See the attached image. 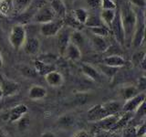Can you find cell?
<instances>
[{
    "instance_id": "obj_48",
    "label": "cell",
    "mask_w": 146,
    "mask_h": 137,
    "mask_svg": "<svg viewBox=\"0 0 146 137\" xmlns=\"http://www.w3.org/2000/svg\"><path fill=\"white\" fill-rule=\"evenodd\" d=\"M110 137H121V134H118V131H114V132L111 131V134H110Z\"/></svg>"
},
{
    "instance_id": "obj_16",
    "label": "cell",
    "mask_w": 146,
    "mask_h": 137,
    "mask_svg": "<svg viewBox=\"0 0 146 137\" xmlns=\"http://www.w3.org/2000/svg\"><path fill=\"white\" fill-rule=\"evenodd\" d=\"M90 44L95 51L100 53L106 52L109 48L111 47V45L108 42L106 38H102V37H98L94 35H92V37L90 38Z\"/></svg>"
},
{
    "instance_id": "obj_1",
    "label": "cell",
    "mask_w": 146,
    "mask_h": 137,
    "mask_svg": "<svg viewBox=\"0 0 146 137\" xmlns=\"http://www.w3.org/2000/svg\"><path fill=\"white\" fill-rule=\"evenodd\" d=\"M119 9V13H120L121 21L122 24L123 30H124V39L125 43L127 47H131V42L132 36H133L135 27L137 24V18H138V14L134 10L133 7L125 0L121 3Z\"/></svg>"
},
{
    "instance_id": "obj_22",
    "label": "cell",
    "mask_w": 146,
    "mask_h": 137,
    "mask_svg": "<svg viewBox=\"0 0 146 137\" xmlns=\"http://www.w3.org/2000/svg\"><path fill=\"white\" fill-rule=\"evenodd\" d=\"M133 118V113L132 112H123V114L119 116L117 122H115V124L113 125L111 128V132L114 131H120L122 130L123 128L126 127L127 125H129L130 122L131 121V119Z\"/></svg>"
},
{
    "instance_id": "obj_41",
    "label": "cell",
    "mask_w": 146,
    "mask_h": 137,
    "mask_svg": "<svg viewBox=\"0 0 146 137\" xmlns=\"http://www.w3.org/2000/svg\"><path fill=\"white\" fill-rule=\"evenodd\" d=\"M86 2L91 9L102 8V0H86Z\"/></svg>"
},
{
    "instance_id": "obj_35",
    "label": "cell",
    "mask_w": 146,
    "mask_h": 137,
    "mask_svg": "<svg viewBox=\"0 0 146 137\" xmlns=\"http://www.w3.org/2000/svg\"><path fill=\"white\" fill-rule=\"evenodd\" d=\"M121 137H137V127L134 125H127L122 129Z\"/></svg>"
},
{
    "instance_id": "obj_32",
    "label": "cell",
    "mask_w": 146,
    "mask_h": 137,
    "mask_svg": "<svg viewBox=\"0 0 146 137\" xmlns=\"http://www.w3.org/2000/svg\"><path fill=\"white\" fill-rule=\"evenodd\" d=\"M17 68L26 78H31V79H33V78H36L38 76L35 68L27 65V64H19V65L17 66Z\"/></svg>"
},
{
    "instance_id": "obj_25",
    "label": "cell",
    "mask_w": 146,
    "mask_h": 137,
    "mask_svg": "<svg viewBox=\"0 0 146 137\" xmlns=\"http://www.w3.org/2000/svg\"><path fill=\"white\" fill-rule=\"evenodd\" d=\"M62 20L64 23V26L70 27L72 30H82L84 27L80 22L76 20V18L73 17L72 13H67V15L64 17Z\"/></svg>"
},
{
    "instance_id": "obj_50",
    "label": "cell",
    "mask_w": 146,
    "mask_h": 137,
    "mask_svg": "<svg viewBox=\"0 0 146 137\" xmlns=\"http://www.w3.org/2000/svg\"><path fill=\"white\" fill-rule=\"evenodd\" d=\"M4 64V61H3V57H2V54L1 52H0V68H1L3 66Z\"/></svg>"
},
{
    "instance_id": "obj_28",
    "label": "cell",
    "mask_w": 146,
    "mask_h": 137,
    "mask_svg": "<svg viewBox=\"0 0 146 137\" xmlns=\"http://www.w3.org/2000/svg\"><path fill=\"white\" fill-rule=\"evenodd\" d=\"M131 63L133 64L135 67H140L143 68V70H146L145 67V52L143 50H140V51L134 53L131 57Z\"/></svg>"
},
{
    "instance_id": "obj_3",
    "label": "cell",
    "mask_w": 146,
    "mask_h": 137,
    "mask_svg": "<svg viewBox=\"0 0 146 137\" xmlns=\"http://www.w3.org/2000/svg\"><path fill=\"white\" fill-rule=\"evenodd\" d=\"M64 27V23L62 19L56 18L50 22L44 23L39 26V32L40 34L46 38H51V37H56L62 27Z\"/></svg>"
},
{
    "instance_id": "obj_2",
    "label": "cell",
    "mask_w": 146,
    "mask_h": 137,
    "mask_svg": "<svg viewBox=\"0 0 146 137\" xmlns=\"http://www.w3.org/2000/svg\"><path fill=\"white\" fill-rule=\"evenodd\" d=\"M27 37V35L26 27L23 25H16L10 30V33L8 36V41L14 49L19 50L24 45Z\"/></svg>"
},
{
    "instance_id": "obj_42",
    "label": "cell",
    "mask_w": 146,
    "mask_h": 137,
    "mask_svg": "<svg viewBox=\"0 0 146 137\" xmlns=\"http://www.w3.org/2000/svg\"><path fill=\"white\" fill-rule=\"evenodd\" d=\"M132 7H136L138 8H144L146 6V0H127Z\"/></svg>"
},
{
    "instance_id": "obj_12",
    "label": "cell",
    "mask_w": 146,
    "mask_h": 137,
    "mask_svg": "<svg viewBox=\"0 0 146 137\" xmlns=\"http://www.w3.org/2000/svg\"><path fill=\"white\" fill-rule=\"evenodd\" d=\"M102 64L109 67L121 68L126 65V59L119 54H112L104 57L102 59Z\"/></svg>"
},
{
    "instance_id": "obj_52",
    "label": "cell",
    "mask_w": 146,
    "mask_h": 137,
    "mask_svg": "<svg viewBox=\"0 0 146 137\" xmlns=\"http://www.w3.org/2000/svg\"><path fill=\"white\" fill-rule=\"evenodd\" d=\"M0 1H2V0H0Z\"/></svg>"
},
{
    "instance_id": "obj_20",
    "label": "cell",
    "mask_w": 146,
    "mask_h": 137,
    "mask_svg": "<svg viewBox=\"0 0 146 137\" xmlns=\"http://www.w3.org/2000/svg\"><path fill=\"white\" fill-rule=\"evenodd\" d=\"M33 0H10L12 12L16 15L26 12L31 6Z\"/></svg>"
},
{
    "instance_id": "obj_43",
    "label": "cell",
    "mask_w": 146,
    "mask_h": 137,
    "mask_svg": "<svg viewBox=\"0 0 146 137\" xmlns=\"http://www.w3.org/2000/svg\"><path fill=\"white\" fill-rule=\"evenodd\" d=\"M145 88H146V78L143 75L138 80V86H137V89H138V90L144 91Z\"/></svg>"
},
{
    "instance_id": "obj_33",
    "label": "cell",
    "mask_w": 146,
    "mask_h": 137,
    "mask_svg": "<svg viewBox=\"0 0 146 137\" xmlns=\"http://www.w3.org/2000/svg\"><path fill=\"white\" fill-rule=\"evenodd\" d=\"M99 68H100L99 71L102 73L103 76L109 78V79L110 78L111 79V78H113L114 76H115V74L119 70V68H117L109 67V66H106V65H104V64H102V63L99 65Z\"/></svg>"
},
{
    "instance_id": "obj_37",
    "label": "cell",
    "mask_w": 146,
    "mask_h": 137,
    "mask_svg": "<svg viewBox=\"0 0 146 137\" xmlns=\"http://www.w3.org/2000/svg\"><path fill=\"white\" fill-rule=\"evenodd\" d=\"M38 59L48 64H54L55 61H57V56H55L52 53H45L43 55H41Z\"/></svg>"
},
{
    "instance_id": "obj_17",
    "label": "cell",
    "mask_w": 146,
    "mask_h": 137,
    "mask_svg": "<svg viewBox=\"0 0 146 137\" xmlns=\"http://www.w3.org/2000/svg\"><path fill=\"white\" fill-rule=\"evenodd\" d=\"M63 56L71 61H79L81 59L82 52L79 47H77L76 45L70 42L68 44L65 51H64Z\"/></svg>"
},
{
    "instance_id": "obj_36",
    "label": "cell",
    "mask_w": 146,
    "mask_h": 137,
    "mask_svg": "<svg viewBox=\"0 0 146 137\" xmlns=\"http://www.w3.org/2000/svg\"><path fill=\"white\" fill-rule=\"evenodd\" d=\"M10 12H12L10 1H8V0H2V1H0V13L3 16H8Z\"/></svg>"
},
{
    "instance_id": "obj_34",
    "label": "cell",
    "mask_w": 146,
    "mask_h": 137,
    "mask_svg": "<svg viewBox=\"0 0 146 137\" xmlns=\"http://www.w3.org/2000/svg\"><path fill=\"white\" fill-rule=\"evenodd\" d=\"M100 25H104L102 19H100V17L98 15H95V14L89 13L88 19H87L84 26L87 27H97Z\"/></svg>"
},
{
    "instance_id": "obj_46",
    "label": "cell",
    "mask_w": 146,
    "mask_h": 137,
    "mask_svg": "<svg viewBox=\"0 0 146 137\" xmlns=\"http://www.w3.org/2000/svg\"><path fill=\"white\" fill-rule=\"evenodd\" d=\"M61 1L65 4V6L67 7L68 9H70L72 6H73V4H74L75 2V0H61Z\"/></svg>"
},
{
    "instance_id": "obj_5",
    "label": "cell",
    "mask_w": 146,
    "mask_h": 137,
    "mask_svg": "<svg viewBox=\"0 0 146 137\" xmlns=\"http://www.w3.org/2000/svg\"><path fill=\"white\" fill-rule=\"evenodd\" d=\"M110 30H111L112 35L114 36L117 43L120 46H124V43H125L124 30H123V27H122V24L121 21L120 13H119L118 7H117V11H116V16L114 17V19L111 23Z\"/></svg>"
},
{
    "instance_id": "obj_11",
    "label": "cell",
    "mask_w": 146,
    "mask_h": 137,
    "mask_svg": "<svg viewBox=\"0 0 146 137\" xmlns=\"http://www.w3.org/2000/svg\"><path fill=\"white\" fill-rule=\"evenodd\" d=\"M0 87L3 90V96L4 98L10 97V96L15 95L18 92L20 89V85L17 82L14 81L12 80L7 79V78H3Z\"/></svg>"
},
{
    "instance_id": "obj_14",
    "label": "cell",
    "mask_w": 146,
    "mask_h": 137,
    "mask_svg": "<svg viewBox=\"0 0 146 137\" xmlns=\"http://www.w3.org/2000/svg\"><path fill=\"white\" fill-rule=\"evenodd\" d=\"M27 111H29V108L27 107V105L25 104H17V106L13 107L8 113V122H17L19 119L22 117H24Z\"/></svg>"
},
{
    "instance_id": "obj_44",
    "label": "cell",
    "mask_w": 146,
    "mask_h": 137,
    "mask_svg": "<svg viewBox=\"0 0 146 137\" xmlns=\"http://www.w3.org/2000/svg\"><path fill=\"white\" fill-rule=\"evenodd\" d=\"M71 137H92V134H90V132L86 130H79Z\"/></svg>"
},
{
    "instance_id": "obj_51",
    "label": "cell",
    "mask_w": 146,
    "mask_h": 137,
    "mask_svg": "<svg viewBox=\"0 0 146 137\" xmlns=\"http://www.w3.org/2000/svg\"><path fill=\"white\" fill-rule=\"evenodd\" d=\"M4 98V96H3V90L1 89V87H0V100L3 99Z\"/></svg>"
},
{
    "instance_id": "obj_9",
    "label": "cell",
    "mask_w": 146,
    "mask_h": 137,
    "mask_svg": "<svg viewBox=\"0 0 146 137\" xmlns=\"http://www.w3.org/2000/svg\"><path fill=\"white\" fill-rule=\"evenodd\" d=\"M72 29L64 26L62 29L59 30V32L57 34V42H58V52L60 56H63L64 51L67 48L68 44L70 42V34H71Z\"/></svg>"
},
{
    "instance_id": "obj_13",
    "label": "cell",
    "mask_w": 146,
    "mask_h": 137,
    "mask_svg": "<svg viewBox=\"0 0 146 137\" xmlns=\"http://www.w3.org/2000/svg\"><path fill=\"white\" fill-rule=\"evenodd\" d=\"M120 114H113V115L107 116L102 120L94 122V126L96 127V130H105V131H111L113 125L117 122Z\"/></svg>"
},
{
    "instance_id": "obj_10",
    "label": "cell",
    "mask_w": 146,
    "mask_h": 137,
    "mask_svg": "<svg viewBox=\"0 0 146 137\" xmlns=\"http://www.w3.org/2000/svg\"><path fill=\"white\" fill-rule=\"evenodd\" d=\"M23 51L29 56H36L39 53L40 41L36 37H27L24 45L22 47Z\"/></svg>"
},
{
    "instance_id": "obj_8",
    "label": "cell",
    "mask_w": 146,
    "mask_h": 137,
    "mask_svg": "<svg viewBox=\"0 0 146 137\" xmlns=\"http://www.w3.org/2000/svg\"><path fill=\"white\" fill-rule=\"evenodd\" d=\"M111 114L109 113L107 109L105 108L104 104H97L94 105L93 107H91L88 112H87V117L88 120L91 122H96L102 119L110 116ZM113 115V114H112Z\"/></svg>"
},
{
    "instance_id": "obj_26",
    "label": "cell",
    "mask_w": 146,
    "mask_h": 137,
    "mask_svg": "<svg viewBox=\"0 0 146 137\" xmlns=\"http://www.w3.org/2000/svg\"><path fill=\"white\" fill-rule=\"evenodd\" d=\"M116 9H102V12H100V19L103 22V24L107 26L109 29L111 27V23L116 16Z\"/></svg>"
},
{
    "instance_id": "obj_4",
    "label": "cell",
    "mask_w": 146,
    "mask_h": 137,
    "mask_svg": "<svg viewBox=\"0 0 146 137\" xmlns=\"http://www.w3.org/2000/svg\"><path fill=\"white\" fill-rule=\"evenodd\" d=\"M145 39V21L144 17L141 16L137 18V24L135 27V30L132 36L131 47L134 49H138L143 43Z\"/></svg>"
},
{
    "instance_id": "obj_24",
    "label": "cell",
    "mask_w": 146,
    "mask_h": 137,
    "mask_svg": "<svg viewBox=\"0 0 146 137\" xmlns=\"http://www.w3.org/2000/svg\"><path fill=\"white\" fill-rule=\"evenodd\" d=\"M70 41L81 49V48L85 46L88 39H87L86 36L82 33L81 30H72L70 34Z\"/></svg>"
},
{
    "instance_id": "obj_29",
    "label": "cell",
    "mask_w": 146,
    "mask_h": 137,
    "mask_svg": "<svg viewBox=\"0 0 146 137\" xmlns=\"http://www.w3.org/2000/svg\"><path fill=\"white\" fill-rule=\"evenodd\" d=\"M120 92H121V95L123 99L128 100V99L132 98L136 94L141 92V91H139L138 89H137V87L134 85H125L121 89Z\"/></svg>"
},
{
    "instance_id": "obj_7",
    "label": "cell",
    "mask_w": 146,
    "mask_h": 137,
    "mask_svg": "<svg viewBox=\"0 0 146 137\" xmlns=\"http://www.w3.org/2000/svg\"><path fill=\"white\" fill-rule=\"evenodd\" d=\"M57 17L53 12L52 8L49 6H44L40 7L33 17V21L36 24H44V23L50 22L54 19H56Z\"/></svg>"
},
{
    "instance_id": "obj_38",
    "label": "cell",
    "mask_w": 146,
    "mask_h": 137,
    "mask_svg": "<svg viewBox=\"0 0 146 137\" xmlns=\"http://www.w3.org/2000/svg\"><path fill=\"white\" fill-rule=\"evenodd\" d=\"M17 122V127H18V130H19V131L23 132V131L27 130V128L29 127V119H27L25 117H22Z\"/></svg>"
},
{
    "instance_id": "obj_18",
    "label": "cell",
    "mask_w": 146,
    "mask_h": 137,
    "mask_svg": "<svg viewBox=\"0 0 146 137\" xmlns=\"http://www.w3.org/2000/svg\"><path fill=\"white\" fill-rule=\"evenodd\" d=\"M46 82L51 87L54 88H58V87H60L63 82H64V78L63 75L60 72H58L57 70H53L50 71L48 74H46L44 76Z\"/></svg>"
},
{
    "instance_id": "obj_19",
    "label": "cell",
    "mask_w": 146,
    "mask_h": 137,
    "mask_svg": "<svg viewBox=\"0 0 146 137\" xmlns=\"http://www.w3.org/2000/svg\"><path fill=\"white\" fill-rule=\"evenodd\" d=\"M34 68L36 72V74L38 76H45L46 74H48L50 71L56 70V66L55 64H48L45 63L43 61H39V59H35L33 62Z\"/></svg>"
},
{
    "instance_id": "obj_27",
    "label": "cell",
    "mask_w": 146,
    "mask_h": 137,
    "mask_svg": "<svg viewBox=\"0 0 146 137\" xmlns=\"http://www.w3.org/2000/svg\"><path fill=\"white\" fill-rule=\"evenodd\" d=\"M75 123V117L70 114H64V115L58 118L56 124L59 128H63V129H68Z\"/></svg>"
},
{
    "instance_id": "obj_15",
    "label": "cell",
    "mask_w": 146,
    "mask_h": 137,
    "mask_svg": "<svg viewBox=\"0 0 146 137\" xmlns=\"http://www.w3.org/2000/svg\"><path fill=\"white\" fill-rule=\"evenodd\" d=\"M81 71L85 76H87L90 80H92L96 82L102 81V74L99 71L98 68H96L95 67H93L89 63L81 64Z\"/></svg>"
},
{
    "instance_id": "obj_6",
    "label": "cell",
    "mask_w": 146,
    "mask_h": 137,
    "mask_svg": "<svg viewBox=\"0 0 146 137\" xmlns=\"http://www.w3.org/2000/svg\"><path fill=\"white\" fill-rule=\"evenodd\" d=\"M146 94L145 91H141L138 94H136L131 99L126 100L125 103L122 105L121 111L123 112H132L133 113L137 109H138L141 104L145 102Z\"/></svg>"
},
{
    "instance_id": "obj_47",
    "label": "cell",
    "mask_w": 146,
    "mask_h": 137,
    "mask_svg": "<svg viewBox=\"0 0 146 137\" xmlns=\"http://www.w3.org/2000/svg\"><path fill=\"white\" fill-rule=\"evenodd\" d=\"M40 137H56V135L54 134V132H50V131H46L42 132L40 135Z\"/></svg>"
},
{
    "instance_id": "obj_23",
    "label": "cell",
    "mask_w": 146,
    "mask_h": 137,
    "mask_svg": "<svg viewBox=\"0 0 146 137\" xmlns=\"http://www.w3.org/2000/svg\"><path fill=\"white\" fill-rule=\"evenodd\" d=\"M47 94H48L47 89L40 85L31 86L29 90V92H27L29 98L31 100H42L46 98Z\"/></svg>"
},
{
    "instance_id": "obj_39",
    "label": "cell",
    "mask_w": 146,
    "mask_h": 137,
    "mask_svg": "<svg viewBox=\"0 0 146 137\" xmlns=\"http://www.w3.org/2000/svg\"><path fill=\"white\" fill-rule=\"evenodd\" d=\"M118 7L113 0H102V8L100 9H116Z\"/></svg>"
},
{
    "instance_id": "obj_49",
    "label": "cell",
    "mask_w": 146,
    "mask_h": 137,
    "mask_svg": "<svg viewBox=\"0 0 146 137\" xmlns=\"http://www.w3.org/2000/svg\"><path fill=\"white\" fill-rule=\"evenodd\" d=\"M0 137H8L7 134L2 129L1 127H0Z\"/></svg>"
},
{
    "instance_id": "obj_31",
    "label": "cell",
    "mask_w": 146,
    "mask_h": 137,
    "mask_svg": "<svg viewBox=\"0 0 146 137\" xmlns=\"http://www.w3.org/2000/svg\"><path fill=\"white\" fill-rule=\"evenodd\" d=\"M72 15L76 18V20L78 22H80V24H82L84 26L87 19H88L89 11L87 10V9H85V8L80 7V8L74 9V10L72 11Z\"/></svg>"
},
{
    "instance_id": "obj_30",
    "label": "cell",
    "mask_w": 146,
    "mask_h": 137,
    "mask_svg": "<svg viewBox=\"0 0 146 137\" xmlns=\"http://www.w3.org/2000/svg\"><path fill=\"white\" fill-rule=\"evenodd\" d=\"M90 32L94 36L98 37H102V38H107L111 34V30L105 25H100L97 27H88Z\"/></svg>"
},
{
    "instance_id": "obj_21",
    "label": "cell",
    "mask_w": 146,
    "mask_h": 137,
    "mask_svg": "<svg viewBox=\"0 0 146 137\" xmlns=\"http://www.w3.org/2000/svg\"><path fill=\"white\" fill-rule=\"evenodd\" d=\"M49 7L52 8L53 12L58 19H63L68 13V8L61 0H50Z\"/></svg>"
},
{
    "instance_id": "obj_45",
    "label": "cell",
    "mask_w": 146,
    "mask_h": 137,
    "mask_svg": "<svg viewBox=\"0 0 146 137\" xmlns=\"http://www.w3.org/2000/svg\"><path fill=\"white\" fill-rule=\"evenodd\" d=\"M111 131H105V130H97L95 134H92V137H110Z\"/></svg>"
},
{
    "instance_id": "obj_40",
    "label": "cell",
    "mask_w": 146,
    "mask_h": 137,
    "mask_svg": "<svg viewBox=\"0 0 146 137\" xmlns=\"http://www.w3.org/2000/svg\"><path fill=\"white\" fill-rule=\"evenodd\" d=\"M137 127V137H143L146 135V124L145 121H143L141 123H139Z\"/></svg>"
}]
</instances>
